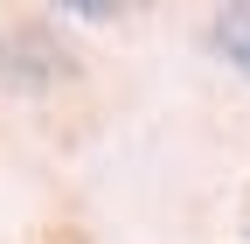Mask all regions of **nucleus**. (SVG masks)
<instances>
[{"label": "nucleus", "instance_id": "nucleus-1", "mask_svg": "<svg viewBox=\"0 0 250 244\" xmlns=\"http://www.w3.org/2000/svg\"><path fill=\"white\" fill-rule=\"evenodd\" d=\"M70 77V49L42 28H0V91L14 98H35V91Z\"/></svg>", "mask_w": 250, "mask_h": 244}, {"label": "nucleus", "instance_id": "nucleus-2", "mask_svg": "<svg viewBox=\"0 0 250 244\" xmlns=\"http://www.w3.org/2000/svg\"><path fill=\"white\" fill-rule=\"evenodd\" d=\"M208 49H215V63H229L236 77H250V0H243V7H215Z\"/></svg>", "mask_w": 250, "mask_h": 244}, {"label": "nucleus", "instance_id": "nucleus-3", "mask_svg": "<svg viewBox=\"0 0 250 244\" xmlns=\"http://www.w3.org/2000/svg\"><path fill=\"white\" fill-rule=\"evenodd\" d=\"M236 230H243V244H250V189H243V209H236Z\"/></svg>", "mask_w": 250, "mask_h": 244}]
</instances>
